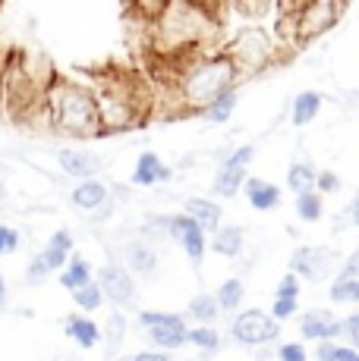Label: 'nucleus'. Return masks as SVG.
Here are the masks:
<instances>
[{
	"label": "nucleus",
	"instance_id": "30",
	"mask_svg": "<svg viewBox=\"0 0 359 361\" xmlns=\"http://www.w3.org/2000/svg\"><path fill=\"white\" fill-rule=\"evenodd\" d=\"M126 330H129V321L123 317V311H110L105 321V330H101V339L117 352L123 345V339H126Z\"/></svg>",
	"mask_w": 359,
	"mask_h": 361
},
{
	"label": "nucleus",
	"instance_id": "14",
	"mask_svg": "<svg viewBox=\"0 0 359 361\" xmlns=\"http://www.w3.org/2000/svg\"><path fill=\"white\" fill-rule=\"evenodd\" d=\"M57 164L66 176L79 179V183L95 179L101 173V166H105V161H101L98 154H92V151H79V148H57Z\"/></svg>",
	"mask_w": 359,
	"mask_h": 361
},
{
	"label": "nucleus",
	"instance_id": "34",
	"mask_svg": "<svg viewBox=\"0 0 359 361\" xmlns=\"http://www.w3.org/2000/svg\"><path fill=\"white\" fill-rule=\"evenodd\" d=\"M315 361H359V352L347 343H319Z\"/></svg>",
	"mask_w": 359,
	"mask_h": 361
},
{
	"label": "nucleus",
	"instance_id": "46",
	"mask_svg": "<svg viewBox=\"0 0 359 361\" xmlns=\"http://www.w3.org/2000/svg\"><path fill=\"white\" fill-rule=\"evenodd\" d=\"M347 345H353V349L359 352V333H356V336H350V339H347Z\"/></svg>",
	"mask_w": 359,
	"mask_h": 361
},
{
	"label": "nucleus",
	"instance_id": "13",
	"mask_svg": "<svg viewBox=\"0 0 359 361\" xmlns=\"http://www.w3.org/2000/svg\"><path fill=\"white\" fill-rule=\"evenodd\" d=\"M70 201L73 207H79V211L86 214H95V217H107L110 214V189L105 183H98V179H88V183H76V189L70 192Z\"/></svg>",
	"mask_w": 359,
	"mask_h": 361
},
{
	"label": "nucleus",
	"instance_id": "47",
	"mask_svg": "<svg viewBox=\"0 0 359 361\" xmlns=\"http://www.w3.org/2000/svg\"><path fill=\"white\" fill-rule=\"evenodd\" d=\"M0 92H4V60H0Z\"/></svg>",
	"mask_w": 359,
	"mask_h": 361
},
{
	"label": "nucleus",
	"instance_id": "24",
	"mask_svg": "<svg viewBox=\"0 0 359 361\" xmlns=\"http://www.w3.org/2000/svg\"><path fill=\"white\" fill-rule=\"evenodd\" d=\"M186 317H189V321H196V327H215V321L220 317V308H218L215 295H211V293L192 295L189 305H186Z\"/></svg>",
	"mask_w": 359,
	"mask_h": 361
},
{
	"label": "nucleus",
	"instance_id": "38",
	"mask_svg": "<svg viewBox=\"0 0 359 361\" xmlns=\"http://www.w3.org/2000/svg\"><path fill=\"white\" fill-rule=\"evenodd\" d=\"M341 176H337L334 170H319V176H315V192L324 198V195H337L341 192Z\"/></svg>",
	"mask_w": 359,
	"mask_h": 361
},
{
	"label": "nucleus",
	"instance_id": "20",
	"mask_svg": "<svg viewBox=\"0 0 359 361\" xmlns=\"http://www.w3.org/2000/svg\"><path fill=\"white\" fill-rule=\"evenodd\" d=\"M243 192H246L249 207H255V211H274V207L281 204V189L274 183H268V179L249 176L243 185Z\"/></svg>",
	"mask_w": 359,
	"mask_h": 361
},
{
	"label": "nucleus",
	"instance_id": "35",
	"mask_svg": "<svg viewBox=\"0 0 359 361\" xmlns=\"http://www.w3.org/2000/svg\"><path fill=\"white\" fill-rule=\"evenodd\" d=\"M255 161V145H240L230 154H224V166H233V170H249V164Z\"/></svg>",
	"mask_w": 359,
	"mask_h": 361
},
{
	"label": "nucleus",
	"instance_id": "8",
	"mask_svg": "<svg viewBox=\"0 0 359 361\" xmlns=\"http://www.w3.org/2000/svg\"><path fill=\"white\" fill-rule=\"evenodd\" d=\"M230 336L237 339L240 345L259 349V345H268V343H274V339L281 336V324L274 321L268 311L246 308L230 321Z\"/></svg>",
	"mask_w": 359,
	"mask_h": 361
},
{
	"label": "nucleus",
	"instance_id": "21",
	"mask_svg": "<svg viewBox=\"0 0 359 361\" xmlns=\"http://www.w3.org/2000/svg\"><path fill=\"white\" fill-rule=\"evenodd\" d=\"M322 104H324V98H322V92H315V88L300 92L293 98V104H290V120H293V126L296 129L309 126V123L322 114Z\"/></svg>",
	"mask_w": 359,
	"mask_h": 361
},
{
	"label": "nucleus",
	"instance_id": "22",
	"mask_svg": "<svg viewBox=\"0 0 359 361\" xmlns=\"http://www.w3.org/2000/svg\"><path fill=\"white\" fill-rule=\"evenodd\" d=\"M246 245V233L243 226H224L220 224L218 233H211V252L220 255V258H240V252H243Z\"/></svg>",
	"mask_w": 359,
	"mask_h": 361
},
{
	"label": "nucleus",
	"instance_id": "5",
	"mask_svg": "<svg viewBox=\"0 0 359 361\" xmlns=\"http://www.w3.org/2000/svg\"><path fill=\"white\" fill-rule=\"evenodd\" d=\"M95 92V104H98V120L101 132H123L133 129L142 120V98L136 94V85L129 79H105Z\"/></svg>",
	"mask_w": 359,
	"mask_h": 361
},
{
	"label": "nucleus",
	"instance_id": "11",
	"mask_svg": "<svg viewBox=\"0 0 359 361\" xmlns=\"http://www.w3.org/2000/svg\"><path fill=\"white\" fill-rule=\"evenodd\" d=\"M334 264V252H328V248H315V245H302L293 252V258H290V274L300 276L309 283H319L324 274H328V267Z\"/></svg>",
	"mask_w": 359,
	"mask_h": 361
},
{
	"label": "nucleus",
	"instance_id": "17",
	"mask_svg": "<svg viewBox=\"0 0 359 361\" xmlns=\"http://www.w3.org/2000/svg\"><path fill=\"white\" fill-rule=\"evenodd\" d=\"M183 214L199 226L202 233H218L220 230V220H224V211H220L218 201L211 198H186L183 201Z\"/></svg>",
	"mask_w": 359,
	"mask_h": 361
},
{
	"label": "nucleus",
	"instance_id": "43",
	"mask_svg": "<svg viewBox=\"0 0 359 361\" xmlns=\"http://www.w3.org/2000/svg\"><path fill=\"white\" fill-rule=\"evenodd\" d=\"M133 361H174L167 352H136Z\"/></svg>",
	"mask_w": 359,
	"mask_h": 361
},
{
	"label": "nucleus",
	"instance_id": "2",
	"mask_svg": "<svg viewBox=\"0 0 359 361\" xmlns=\"http://www.w3.org/2000/svg\"><path fill=\"white\" fill-rule=\"evenodd\" d=\"M174 66V104L180 114H202L208 104H215L220 94L233 92L240 85V69L220 47L202 51L180 60Z\"/></svg>",
	"mask_w": 359,
	"mask_h": 361
},
{
	"label": "nucleus",
	"instance_id": "48",
	"mask_svg": "<svg viewBox=\"0 0 359 361\" xmlns=\"http://www.w3.org/2000/svg\"><path fill=\"white\" fill-rule=\"evenodd\" d=\"M261 361H274V358H261Z\"/></svg>",
	"mask_w": 359,
	"mask_h": 361
},
{
	"label": "nucleus",
	"instance_id": "3",
	"mask_svg": "<svg viewBox=\"0 0 359 361\" xmlns=\"http://www.w3.org/2000/svg\"><path fill=\"white\" fill-rule=\"evenodd\" d=\"M45 114L47 126L64 132L73 138H95L101 135V120H98V104L95 92L88 85L70 79H54L45 92Z\"/></svg>",
	"mask_w": 359,
	"mask_h": 361
},
{
	"label": "nucleus",
	"instance_id": "23",
	"mask_svg": "<svg viewBox=\"0 0 359 361\" xmlns=\"http://www.w3.org/2000/svg\"><path fill=\"white\" fill-rule=\"evenodd\" d=\"M57 283L66 289V293H76V289H82V286H88V283H95V270H92V264L82 258V255H73L70 264L60 270Z\"/></svg>",
	"mask_w": 359,
	"mask_h": 361
},
{
	"label": "nucleus",
	"instance_id": "36",
	"mask_svg": "<svg viewBox=\"0 0 359 361\" xmlns=\"http://www.w3.org/2000/svg\"><path fill=\"white\" fill-rule=\"evenodd\" d=\"M47 276H51V270H47L45 258H41V255H32L29 264H25V283H29V286H41Z\"/></svg>",
	"mask_w": 359,
	"mask_h": 361
},
{
	"label": "nucleus",
	"instance_id": "44",
	"mask_svg": "<svg viewBox=\"0 0 359 361\" xmlns=\"http://www.w3.org/2000/svg\"><path fill=\"white\" fill-rule=\"evenodd\" d=\"M350 220H353V226L359 230V192H356V198L350 201Z\"/></svg>",
	"mask_w": 359,
	"mask_h": 361
},
{
	"label": "nucleus",
	"instance_id": "18",
	"mask_svg": "<svg viewBox=\"0 0 359 361\" xmlns=\"http://www.w3.org/2000/svg\"><path fill=\"white\" fill-rule=\"evenodd\" d=\"M41 258H45V264H47V270L51 274H60V270L70 264V258H73V233L70 230H54L51 233V239H47V245L41 248Z\"/></svg>",
	"mask_w": 359,
	"mask_h": 361
},
{
	"label": "nucleus",
	"instance_id": "45",
	"mask_svg": "<svg viewBox=\"0 0 359 361\" xmlns=\"http://www.w3.org/2000/svg\"><path fill=\"white\" fill-rule=\"evenodd\" d=\"M6 295H10V289H6V280H4V274H0V311L6 308Z\"/></svg>",
	"mask_w": 359,
	"mask_h": 361
},
{
	"label": "nucleus",
	"instance_id": "1",
	"mask_svg": "<svg viewBox=\"0 0 359 361\" xmlns=\"http://www.w3.org/2000/svg\"><path fill=\"white\" fill-rule=\"evenodd\" d=\"M148 13L151 44L170 63L224 44V19L218 6L180 0V4H155Z\"/></svg>",
	"mask_w": 359,
	"mask_h": 361
},
{
	"label": "nucleus",
	"instance_id": "31",
	"mask_svg": "<svg viewBox=\"0 0 359 361\" xmlns=\"http://www.w3.org/2000/svg\"><path fill=\"white\" fill-rule=\"evenodd\" d=\"M186 345L199 349L202 355H215V352L220 349V333L215 327H189V339H186Z\"/></svg>",
	"mask_w": 359,
	"mask_h": 361
},
{
	"label": "nucleus",
	"instance_id": "40",
	"mask_svg": "<svg viewBox=\"0 0 359 361\" xmlns=\"http://www.w3.org/2000/svg\"><path fill=\"white\" fill-rule=\"evenodd\" d=\"M19 230L16 226H10V224H0V258H4V255H13L19 248Z\"/></svg>",
	"mask_w": 359,
	"mask_h": 361
},
{
	"label": "nucleus",
	"instance_id": "33",
	"mask_svg": "<svg viewBox=\"0 0 359 361\" xmlns=\"http://www.w3.org/2000/svg\"><path fill=\"white\" fill-rule=\"evenodd\" d=\"M328 298L334 305H350L359 302V280H347V276H334L328 286Z\"/></svg>",
	"mask_w": 359,
	"mask_h": 361
},
{
	"label": "nucleus",
	"instance_id": "9",
	"mask_svg": "<svg viewBox=\"0 0 359 361\" xmlns=\"http://www.w3.org/2000/svg\"><path fill=\"white\" fill-rule=\"evenodd\" d=\"M95 283L101 286V293H105L107 302H114L117 308L136 302V276L129 274V270L123 267L120 261L101 264V270L95 274Z\"/></svg>",
	"mask_w": 359,
	"mask_h": 361
},
{
	"label": "nucleus",
	"instance_id": "37",
	"mask_svg": "<svg viewBox=\"0 0 359 361\" xmlns=\"http://www.w3.org/2000/svg\"><path fill=\"white\" fill-rule=\"evenodd\" d=\"M300 311V298H278L274 295V302H271V311L268 314L274 317L278 324H284V321H290V317Z\"/></svg>",
	"mask_w": 359,
	"mask_h": 361
},
{
	"label": "nucleus",
	"instance_id": "26",
	"mask_svg": "<svg viewBox=\"0 0 359 361\" xmlns=\"http://www.w3.org/2000/svg\"><path fill=\"white\" fill-rule=\"evenodd\" d=\"M243 298H246V283L240 280V276H227L224 283L218 286V293H215V302H218V308H220V314H230V311H237L240 305H243Z\"/></svg>",
	"mask_w": 359,
	"mask_h": 361
},
{
	"label": "nucleus",
	"instance_id": "7",
	"mask_svg": "<svg viewBox=\"0 0 359 361\" xmlns=\"http://www.w3.org/2000/svg\"><path fill=\"white\" fill-rule=\"evenodd\" d=\"M139 327L158 349L167 352L183 349L189 339V324L183 314H174V311H139Z\"/></svg>",
	"mask_w": 359,
	"mask_h": 361
},
{
	"label": "nucleus",
	"instance_id": "4",
	"mask_svg": "<svg viewBox=\"0 0 359 361\" xmlns=\"http://www.w3.org/2000/svg\"><path fill=\"white\" fill-rule=\"evenodd\" d=\"M220 51L233 60L240 75L265 73L268 66H274L281 60V47L274 41L271 29L268 25H255V23H240L230 32L224 25V44H220Z\"/></svg>",
	"mask_w": 359,
	"mask_h": 361
},
{
	"label": "nucleus",
	"instance_id": "15",
	"mask_svg": "<svg viewBox=\"0 0 359 361\" xmlns=\"http://www.w3.org/2000/svg\"><path fill=\"white\" fill-rule=\"evenodd\" d=\"M158 245L148 239H129L126 245H123V267L129 270L133 276H155L158 270Z\"/></svg>",
	"mask_w": 359,
	"mask_h": 361
},
{
	"label": "nucleus",
	"instance_id": "39",
	"mask_svg": "<svg viewBox=\"0 0 359 361\" xmlns=\"http://www.w3.org/2000/svg\"><path fill=\"white\" fill-rule=\"evenodd\" d=\"M274 361H309L306 343H281L274 349Z\"/></svg>",
	"mask_w": 359,
	"mask_h": 361
},
{
	"label": "nucleus",
	"instance_id": "32",
	"mask_svg": "<svg viewBox=\"0 0 359 361\" xmlns=\"http://www.w3.org/2000/svg\"><path fill=\"white\" fill-rule=\"evenodd\" d=\"M73 302H76V311H79V314H92V311H98L101 305H105V293H101L98 283H88V286L76 289Z\"/></svg>",
	"mask_w": 359,
	"mask_h": 361
},
{
	"label": "nucleus",
	"instance_id": "25",
	"mask_svg": "<svg viewBox=\"0 0 359 361\" xmlns=\"http://www.w3.org/2000/svg\"><path fill=\"white\" fill-rule=\"evenodd\" d=\"M246 179H249V170H233V166H218L215 173V195L220 198H233L237 192H243Z\"/></svg>",
	"mask_w": 359,
	"mask_h": 361
},
{
	"label": "nucleus",
	"instance_id": "10",
	"mask_svg": "<svg viewBox=\"0 0 359 361\" xmlns=\"http://www.w3.org/2000/svg\"><path fill=\"white\" fill-rule=\"evenodd\" d=\"M167 239L177 242L180 252L186 255V261H189L192 267H202V261H205V233L199 230L183 211L167 214Z\"/></svg>",
	"mask_w": 359,
	"mask_h": 361
},
{
	"label": "nucleus",
	"instance_id": "28",
	"mask_svg": "<svg viewBox=\"0 0 359 361\" xmlns=\"http://www.w3.org/2000/svg\"><path fill=\"white\" fill-rule=\"evenodd\" d=\"M237 107H240V92L233 88V92L220 94L215 104H208V107L202 110V116L208 123H215V126H220V123H230V116L237 114Z\"/></svg>",
	"mask_w": 359,
	"mask_h": 361
},
{
	"label": "nucleus",
	"instance_id": "6",
	"mask_svg": "<svg viewBox=\"0 0 359 361\" xmlns=\"http://www.w3.org/2000/svg\"><path fill=\"white\" fill-rule=\"evenodd\" d=\"M343 10H347V6L337 4V0L293 4V41L296 44H306V41H315L319 35L331 32L337 23H341Z\"/></svg>",
	"mask_w": 359,
	"mask_h": 361
},
{
	"label": "nucleus",
	"instance_id": "29",
	"mask_svg": "<svg viewBox=\"0 0 359 361\" xmlns=\"http://www.w3.org/2000/svg\"><path fill=\"white\" fill-rule=\"evenodd\" d=\"M293 211L302 224H315V220L324 217V198L319 192H302V195H296V201H293Z\"/></svg>",
	"mask_w": 359,
	"mask_h": 361
},
{
	"label": "nucleus",
	"instance_id": "42",
	"mask_svg": "<svg viewBox=\"0 0 359 361\" xmlns=\"http://www.w3.org/2000/svg\"><path fill=\"white\" fill-rule=\"evenodd\" d=\"M341 327H343V339H350V336H356L359 333V311H353V314H347L341 321Z\"/></svg>",
	"mask_w": 359,
	"mask_h": 361
},
{
	"label": "nucleus",
	"instance_id": "19",
	"mask_svg": "<svg viewBox=\"0 0 359 361\" xmlns=\"http://www.w3.org/2000/svg\"><path fill=\"white\" fill-rule=\"evenodd\" d=\"M64 333L79 345V349H95V345L101 343V324L92 321L88 314H79V311L64 321Z\"/></svg>",
	"mask_w": 359,
	"mask_h": 361
},
{
	"label": "nucleus",
	"instance_id": "12",
	"mask_svg": "<svg viewBox=\"0 0 359 361\" xmlns=\"http://www.w3.org/2000/svg\"><path fill=\"white\" fill-rule=\"evenodd\" d=\"M300 336L302 343H337L343 336V327L331 311L312 308L300 317Z\"/></svg>",
	"mask_w": 359,
	"mask_h": 361
},
{
	"label": "nucleus",
	"instance_id": "41",
	"mask_svg": "<svg viewBox=\"0 0 359 361\" xmlns=\"http://www.w3.org/2000/svg\"><path fill=\"white\" fill-rule=\"evenodd\" d=\"M300 289H302L300 276H296V274H290V270H287V274L281 276V283H278V293H274V295H278V298H300Z\"/></svg>",
	"mask_w": 359,
	"mask_h": 361
},
{
	"label": "nucleus",
	"instance_id": "16",
	"mask_svg": "<svg viewBox=\"0 0 359 361\" xmlns=\"http://www.w3.org/2000/svg\"><path fill=\"white\" fill-rule=\"evenodd\" d=\"M170 176H174V170H170V166L164 164L155 151H142V154L136 157V166H133L129 183L139 185V189H155V185L170 183Z\"/></svg>",
	"mask_w": 359,
	"mask_h": 361
},
{
	"label": "nucleus",
	"instance_id": "27",
	"mask_svg": "<svg viewBox=\"0 0 359 361\" xmlns=\"http://www.w3.org/2000/svg\"><path fill=\"white\" fill-rule=\"evenodd\" d=\"M315 176H319V170H315L309 161H293L287 170V189L296 192V195L315 192Z\"/></svg>",
	"mask_w": 359,
	"mask_h": 361
}]
</instances>
